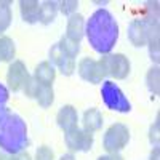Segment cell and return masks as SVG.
<instances>
[{
  "label": "cell",
  "instance_id": "1",
  "mask_svg": "<svg viewBox=\"0 0 160 160\" xmlns=\"http://www.w3.org/2000/svg\"><path fill=\"white\" fill-rule=\"evenodd\" d=\"M85 34L93 50L101 55H109L118 38V24L111 11L99 8L87 21Z\"/></svg>",
  "mask_w": 160,
  "mask_h": 160
},
{
  "label": "cell",
  "instance_id": "2",
  "mask_svg": "<svg viewBox=\"0 0 160 160\" xmlns=\"http://www.w3.org/2000/svg\"><path fill=\"white\" fill-rule=\"evenodd\" d=\"M28 127L15 112L5 111L0 115V149L7 154H19L28 148Z\"/></svg>",
  "mask_w": 160,
  "mask_h": 160
},
{
  "label": "cell",
  "instance_id": "3",
  "mask_svg": "<svg viewBox=\"0 0 160 160\" xmlns=\"http://www.w3.org/2000/svg\"><path fill=\"white\" fill-rule=\"evenodd\" d=\"M130 141V130L123 123H114L102 136V148L108 154H118Z\"/></svg>",
  "mask_w": 160,
  "mask_h": 160
},
{
  "label": "cell",
  "instance_id": "4",
  "mask_svg": "<svg viewBox=\"0 0 160 160\" xmlns=\"http://www.w3.org/2000/svg\"><path fill=\"white\" fill-rule=\"evenodd\" d=\"M101 98H102L104 104L108 106L111 111H115V112H128L131 109V104L127 99V96L123 95V91L118 88L117 83L111 82V80L102 82Z\"/></svg>",
  "mask_w": 160,
  "mask_h": 160
},
{
  "label": "cell",
  "instance_id": "5",
  "mask_svg": "<svg viewBox=\"0 0 160 160\" xmlns=\"http://www.w3.org/2000/svg\"><path fill=\"white\" fill-rule=\"evenodd\" d=\"M101 64L104 66L106 74L122 80L130 74V61L125 55L122 53H115V55H102V58L99 59Z\"/></svg>",
  "mask_w": 160,
  "mask_h": 160
},
{
  "label": "cell",
  "instance_id": "6",
  "mask_svg": "<svg viewBox=\"0 0 160 160\" xmlns=\"http://www.w3.org/2000/svg\"><path fill=\"white\" fill-rule=\"evenodd\" d=\"M66 146L72 152H87L93 146V133L87 131L85 128H72L64 133Z\"/></svg>",
  "mask_w": 160,
  "mask_h": 160
},
{
  "label": "cell",
  "instance_id": "7",
  "mask_svg": "<svg viewBox=\"0 0 160 160\" xmlns=\"http://www.w3.org/2000/svg\"><path fill=\"white\" fill-rule=\"evenodd\" d=\"M78 75L90 83H101L102 78L108 75L101 61H95L91 58H83L77 66Z\"/></svg>",
  "mask_w": 160,
  "mask_h": 160
},
{
  "label": "cell",
  "instance_id": "8",
  "mask_svg": "<svg viewBox=\"0 0 160 160\" xmlns=\"http://www.w3.org/2000/svg\"><path fill=\"white\" fill-rule=\"evenodd\" d=\"M29 72H28V68H26V64L19 59H15L10 68H8V74H7V82H8V87L10 90L13 91H19L22 90L24 83L28 82L29 78Z\"/></svg>",
  "mask_w": 160,
  "mask_h": 160
},
{
  "label": "cell",
  "instance_id": "9",
  "mask_svg": "<svg viewBox=\"0 0 160 160\" xmlns=\"http://www.w3.org/2000/svg\"><path fill=\"white\" fill-rule=\"evenodd\" d=\"M50 62L55 64L62 72V75H72V72L75 71V59L71 58L68 53L59 47V43H55L50 48Z\"/></svg>",
  "mask_w": 160,
  "mask_h": 160
},
{
  "label": "cell",
  "instance_id": "10",
  "mask_svg": "<svg viewBox=\"0 0 160 160\" xmlns=\"http://www.w3.org/2000/svg\"><path fill=\"white\" fill-rule=\"evenodd\" d=\"M148 31H149V22L146 19H133L128 24V40L135 47H144L148 43Z\"/></svg>",
  "mask_w": 160,
  "mask_h": 160
},
{
  "label": "cell",
  "instance_id": "11",
  "mask_svg": "<svg viewBox=\"0 0 160 160\" xmlns=\"http://www.w3.org/2000/svg\"><path fill=\"white\" fill-rule=\"evenodd\" d=\"M56 122H58V127L61 130H64V133L72 130V128H77V122H78L77 109L71 104L62 106L58 112V115H56Z\"/></svg>",
  "mask_w": 160,
  "mask_h": 160
},
{
  "label": "cell",
  "instance_id": "12",
  "mask_svg": "<svg viewBox=\"0 0 160 160\" xmlns=\"http://www.w3.org/2000/svg\"><path fill=\"white\" fill-rule=\"evenodd\" d=\"M85 35V18L82 15H72L68 19V28H66V37L74 40V42H78L82 40V37Z\"/></svg>",
  "mask_w": 160,
  "mask_h": 160
},
{
  "label": "cell",
  "instance_id": "13",
  "mask_svg": "<svg viewBox=\"0 0 160 160\" xmlns=\"http://www.w3.org/2000/svg\"><path fill=\"white\" fill-rule=\"evenodd\" d=\"M55 77H56V71H55V66H53L50 61H43L37 64L35 72H34V78L40 85H47L51 87L53 82H55Z\"/></svg>",
  "mask_w": 160,
  "mask_h": 160
},
{
  "label": "cell",
  "instance_id": "14",
  "mask_svg": "<svg viewBox=\"0 0 160 160\" xmlns=\"http://www.w3.org/2000/svg\"><path fill=\"white\" fill-rule=\"evenodd\" d=\"M19 10H21V16L26 22L34 24L38 21L40 15V3L37 0H21L19 2Z\"/></svg>",
  "mask_w": 160,
  "mask_h": 160
},
{
  "label": "cell",
  "instance_id": "15",
  "mask_svg": "<svg viewBox=\"0 0 160 160\" xmlns=\"http://www.w3.org/2000/svg\"><path fill=\"white\" fill-rule=\"evenodd\" d=\"M102 123H104L102 114L96 108H91V109L85 111V114H83V128L87 131L95 133V131L102 128Z\"/></svg>",
  "mask_w": 160,
  "mask_h": 160
},
{
  "label": "cell",
  "instance_id": "16",
  "mask_svg": "<svg viewBox=\"0 0 160 160\" xmlns=\"http://www.w3.org/2000/svg\"><path fill=\"white\" fill-rule=\"evenodd\" d=\"M58 3L56 2H50V0H47V2L40 3V15H38V22L42 24H50L55 21L56 15H58Z\"/></svg>",
  "mask_w": 160,
  "mask_h": 160
},
{
  "label": "cell",
  "instance_id": "17",
  "mask_svg": "<svg viewBox=\"0 0 160 160\" xmlns=\"http://www.w3.org/2000/svg\"><path fill=\"white\" fill-rule=\"evenodd\" d=\"M35 101L38 102V106L42 108H50L55 101V91H53V87H47V85H40L38 83V88H37V93H35Z\"/></svg>",
  "mask_w": 160,
  "mask_h": 160
},
{
  "label": "cell",
  "instance_id": "18",
  "mask_svg": "<svg viewBox=\"0 0 160 160\" xmlns=\"http://www.w3.org/2000/svg\"><path fill=\"white\" fill-rule=\"evenodd\" d=\"M16 55V47L15 42L10 37H0V62L11 61Z\"/></svg>",
  "mask_w": 160,
  "mask_h": 160
},
{
  "label": "cell",
  "instance_id": "19",
  "mask_svg": "<svg viewBox=\"0 0 160 160\" xmlns=\"http://www.w3.org/2000/svg\"><path fill=\"white\" fill-rule=\"evenodd\" d=\"M146 82H148V87H149L151 93L157 96L160 93V72H158V66H154V68L149 69L148 75H146Z\"/></svg>",
  "mask_w": 160,
  "mask_h": 160
},
{
  "label": "cell",
  "instance_id": "20",
  "mask_svg": "<svg viewBox=\"0 0 160 160\" xmlns=\"http://www.w3.org/2000/svg\"><path fill=\"white\" fill-rule=\"evenodd\" d=\"M11 24V8L10 2H0V35H2Z\"/></svg>",
  "mask_w": 160,
  "mask_h": 160
},
{
  "label": "cell",
  "instance_id": "21",
  "mask_svg": "<svg viewBox=\"0 0 160 160\" xmlns=\"http://www.w3.org/2000/svg\"><path fill=\"white\" fill-rule=\"evenodd\" d=\"M58 43H59V47H61L66 53H68L71 58L75 59V56L78 55V51H80V43H78V42H74V40H71V38H68V37L64 35Z\"/></svg>",
  "mask_w": 160,
  "mask_h": 160
},
{
  "label": "cell",
  "instance_id": "22",
  "mask_svg": "<svg viewBox=\"0 0 160 160\" xmlns=\"http://www.w3.org/2000/svg\"><path fill=\"white\" fill-rule=\"evenodd\" d=\"M58 5H59V10H61L62 15L69 16V18L72 15H75L77 8H78V2H77V0H64V2H61Z\"/></svg>",
  "mask_w": 160,
  "mask_h": 160
},
{
  "label": "cell",
  "instance_id": "23",
  "mask_svg": "<svg viewBox=\"0 0 160 160\" xmlns=\"http://www.w3.org/2000/svg\"><path fill=\"white\" fill-rule=\"evenodd\" d=\"M37 88H38V82H37L34 77H29V78H28V82H26L24 87H22V91H24V95H26V96L34 98V96H35V93H37Z\"/></svg>",
  "mask_w": 160,
  "mask_h": 160
},
{
  "label": "cell",
  "instance_id": "24",
  "mask_svg": "<svg viewBox=\"0 0 160 160\" xmlns=\"http://www.w3.org/2000/svg\"><path fill=\"white\" fill-rule=\"evenodd\" d=\"M35 160H55V152L48 146H40L35 152Z\"/></svg>",
  "mask_w": 160,
  "mask_h": 160
},
{
  "label": "cell",
  "instance_id": "25",
  "mask_svg": "<svg viewBox=\"0 0 160 160\" xmlns=\"http://www.w3.org/2000/svg\"><path fill=\"white\" fill-rule=\"evenodd\" d=\"M8 88L5 85L0 83V115H2L5 111H7V102H8Z\"/></svg>",
  "mask_w": 160,
  "mask_h": 160
},
{
  "label": "cell",
  "instance_id": "26",
  "mask_svg": "<svg viewBox=\"0 0 160 160\" xmlns=\"http://www.w3.org/2000/svg\"><path fill=\"white\" fill-rule=\"evenodd\" d=\"M158 127H160V123H158V117H157L155 123H154L152 128H151V136H149L151 142L155 146V148H158Z\"/></svg>",
  "mask_w": 160,
  "mask_h": 160
},
{
  "label": "cell",
  "instance_id": "27",
  "mask_svg": "<svg viewBox=\"0 0 160 160\" xmlns=\"http://www.w3.org/2000/svg\"><path fill=\"white\" fill-rule=\"evenodd\" d=\"M98 160H123V157L120 154H106V155L98 157Z\"/></svg>",
  "mask_w": 160,
  "mask_h": 160
},
{
  "label": "cell",
  "instance_id": "28",
  "mask_svg": "<svg viewBox=\"0 0 160 160\" xmlns=\"http://www.w3.org/2000/svg\"><path fill=\"white\" fill-rule=\"evenodd\" d=\"M15 160H32V157L26 152V151H22V152H19V154H15Z\"/></svg>",
  "mask_w": 160,
  "mask_h": 160
},
{
  "label": "cell",
  "instance_id": "29",
  "mask_svg": "<svg viewBox=\"0 0 160 160\" xmlns=\"http://www.w3.org/2000/svg\"><path fill=\"white\" fill-rule=\"evenodd\" d=\"M158 154H160L158 148H154L152 152H151V160H158Z\"/></svg>",
  "mask_w": 160,
  "mask_h": 160
},
{
  "label": "cell",
  "instance_id": "30",
  "mask_svg": "<svg viewBox=\"0 0 160 160\" xmlns=\"http://www.w3.org/2000/svg\"><path fill=\"white\" fill-rule=\"evenodd\" d=\"M0 160H15V154H3L0 155Z\"/></svg>",
  "mask_w": 160,
  "mask_h": 160
},
{
  "label": "cell",
  "instance_id": "31",
  "mask_svg": "<svg viewBox=\"0 0 160 160\" xmlns=\"http://www.w3.org/2000/svg\"><path fill=\"white\" fill-rule=\"evenodd\" d=\"M59 160H75V157H74V154H64V155H61Z\"/></svg>",
  "mask_w": 160,
  "mask_h": 160
}]
</instances>
